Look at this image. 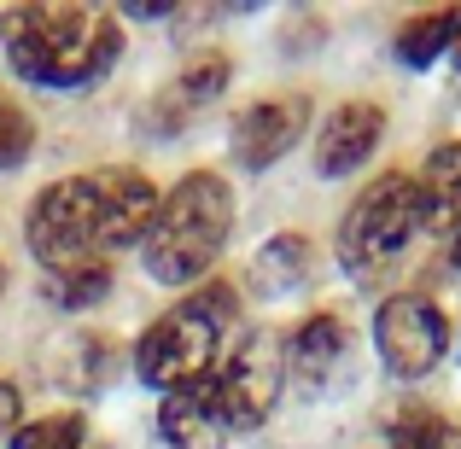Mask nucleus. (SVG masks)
<instances>
[{"instance_id":"nucleus-2","label":"nucleus","mask_w":461,"mask_h":449,"mask_svg":"<svg viewBox=\"0 0 461 449\" xmlns=\"http://www.w3.org/2000/svg\"><path fill=\"white\" fill-rule=\"evenodd\" d=\"M0 41L23 82L35 88H88L123 53V30L94 6H12L0 18Z\"/></svg>"},{"instance_id":"nucleus-18","label":"nucleus","mask_w":461,"mask_h":449,"mask_svg":"<svg viewBox=\"0 0 461 449\" xmlns=\"http://www.w3.org/2000/svg\"><path fill=\"white\" fill-rule=\"evenodd\" d=\"M30 152H35V123H30V112H23L18 100H6V94H0V169H18Z\"/></svg>"},{"instance_id":"nucleus-16","label":"nucleus","mask_w":461,"mask_h":449,"mask_svg":"<svg viewBox=\"0 0 461 449\" xmlns=\"http://www.w3.org/2000/svg\"><path fill=\"white\" fill-rule=\"evenodd\" d=\"M112 292V269L105 263H82V269H65L59 281H47V298L65 303V310H82V303H100Z\"/></svg>"},{"instance_id":"nucleus-21","label":"nucleus","mask_w":461,"mask_h":449,"mask_svg":"<svg viewBox=\"0 0 461 449\" xmlns=\"http://www.w3.org/2000/svg\"><path fill=\"white\" fill-rule=\"evenodd\" d=\"M450 53H456V65H461V30H456V47H450Z\"/></svg>"},{"instance_id":"nucleus-17","label":"nucleus","mask_w":461,"mask_h":449,"mask_svg":"<svg viewBox=\"0 0 461 449\" xmlns=\"http://www.w3.org/2000/svg\"><path fill=\"white\" fill-rule=\"evenodd\" d=\"M456 432L444 415H432V409H403L392 427V449H444Z\"/></svg>"},{"instance_id":"nucleus-5","label":"nucleus","mask_w":461,"mask_h":449,"mask_svg":"<svg viewBox=\"0 0 461 449\" xmlns=\"http://www.w3.org/2000/svg\"><path fill=\"white\" fill-rule=\"evenodd\" d=\"M427 228V199H420L415 175H380L357 204L345 211V228H339V263L362 281L385 274Z\"/></svg>"},{"instance_id":"nucleus-24","label":"nucleus","mask_w":461,"mask_h":449,"mask_svg":"<svg viewBox=\"0 0 461 449\" xmlns=\"http://www.w3.org/2000/svg\"><path fill=\"white\" fill-rule=\"evenodd\" d=\"M444 449H461V438H450V444H444Z\"/></svg>"},{"instance_id":"nucleus-13","label":"nucleus","mask_w":461,"mask_h":449,"mask_svg":"<svg viewBox=\"0 0 461 449\" xmlns=\"http://www.w3.org/2000/svg\"><path fill=\"white\" fill-rule=\"evenodd\" d=\"M415 181L427 199V228H461V140H444Z\"/></svg>"},{"instance_id":"nucleus-1","label":"nucleus","mask_w":461,"mask_h":449,"mask_svg":"<svg viewBox=\"0 0 461 449\" xmlns=\"http://www.w3.org/2000/svg\"><path fill=\"white\" fill-rule=\"evenodd\" d=\"M158 199L164 193L140 169H123V164L88 169V175H65L35 193L23 234H30V251L47 269L65 274V269H82V263H100V251L147 239Z\"/></svg>"},{"instance_id":"nucleus-12","label":"nucleus","mask_w":461,"mask_h":449,"mask_svg":"<svg viewBox=\"0 0 461 449\" xmlns=\"http://www.w3.org/2000/svg\"><path fill=\"white\" fill-rule=\"evenodd\" d=\"M339 356H345V321H339V315H310V321L286 338V368L310 385L327 380V373L339 368Z\"/></svg>"},{"instance_id":"nucleus-6","label":"nucleus","mask_w":461,"mask_h":449,"mask_svg":"<svg viewBox=\"0 0 461 449\" xmlns=\"http://www.w3.org/2000/svg\"><path fill=\"white\" fill-rule=\"evenodd\" d=\"M286 380V345L269 333H251L240 338V350L211 373V397H216V415H222L228 432H251L269 420L275 397H281Z\"/></svg>"},{"instance_id":"nucleus-11","label":"nucleus","mask_w":461,"mask_h":449,"mask_svg":"<svg viewBox=\"0 0 461 449\" xmlns=\"http://www.w3.org/2000/svg\"><path fill=\"white\" fill-rule=\"evenodd\" d=\"M222 415H216V397H211V380L204 385H187V391H169L164 409H158V438L169 449H216L222 444Z\"/></svg>"},{"instance_id":"nucleus-23","label":"nucleus","mask_w":461,"mask_h":449,"mask_svg":"<svg viewBox=\"0 0 461 449\" xmlns=\"http://www.w3.org/2000/svg\"><path fill=\"white\" fill-rule=\"evenodd\" d=\"M456 263H461V234H456Z\"/></svg>"},{"instance_id":"nucleus-3","label":"nucleus","mask_w":461,"mask_h":449,"mask_svg":"<svg viewBox=\"0 0 461 449\" xmlns=\"http://www.w3.org/2000/svg\"><path fill=\"white\" fill-rule=\"evenodd\" d=\"M228 228H234V193L222 175L211 169H193L176 187L158 199V216L147 228V274L158 286H193L228 246Z\"/></svg>"},{"instance_id":"nucleus-14","label":"nucleus","mask_w":461,"mask_h":449,"mask_svg":"<svg viewBox=\"0 0 461 449\" xmlns=\"http://www.w3.org/2000/svg\"><path fill=\"white\" fill-rule=\"evenodd\" d=\"M310 281V239L304 234H275L269 246L251 257V286L258 292H298Z\"/></svg>"},{"instance_id":"nucleus-20","label":"nucleus","mask_w":461,"mask_h":449,"mask_svg":"<svg viewBox=\"0 0 461 449\" xmlns=\"http://www.w3.org/2000/svg\"><path fill=\"white\" fill-rule=\"evenodd\" d=\"M18 415H23V391H18L12 380H0V438L18 427Z\"/></svg>"},{"instance_id":"nucleus-22","label":"nucleus","mask_w":461,"mask_h":449,"mask_svg":"<svg viewBox=\"0 0 461 449\" xmlns=\"http://www.w3.org/2000/svg\"><path fill=\"white\" fill-rule=\"evenodd\" d=\"M0 292H6V263H0Z\"/></svg>"},{"instance_id":"nucleus-15","label":"nucleus","mask_w":461,"mask_h":449,"mask_svg":"<svg viewBox=\"0 0 461 449\" xmlns=\"http://www.w3.org/2000/svg\"><path fill=\"white\" fill-rule=\"evenodd\" d=\"M456 30H461V12H420L397 30V58L403 65H432L438 53L456 47Z\"/></svg>"},{"instance_id":"nucleus-4","label":"nucleus","mask_w":461,"mask_h":449,"mask_svg":"<svg viewBox=\"0 0 461 449\" xmlns=\"http://www.w3.org/2000/svg\"><path fill=\"white\" fill-rule=\"evenodd\" d=\"M228 315H234V298L216 292V286L176 303V310H164L135 345V373L147 385H158L164 397L187 391V385H204L216 373V356H222Z\"/></svg>"},{"instance_id":"nucleus-8","label":"nucleus","mask_w":461,"mask_h":449,"mask_svg":"<svg viewBox=\"0 0 461 449\" xmlns=\"http://www.w3.org/2000/svg\"><path fill=\"white\" fill-rule=\"evenodd\" d=\"M310 129V100L304 94H275V100H258L251 112H240L234 123V157L246 169H269L275 157H286L304 140Z\"/></svg>"},{"instance_id":"nucleus-19","label":"nucleus","mask_w":461,"mask_h":449,"mask_svg":"<svg viewBox=\"0 0 461 449\" xmlns=\"http://www.w3.org/2000/svg\"><path fill=\"white\" fill-rule=\"evenodd\" d=\"M12 449H82V420L77 415H47L12 432Z\"/></svg>"},{"instance_id":"nucleus-10","label":"nucleus","mask_w":461,"mask_h":449,"mask_svg":"<svg viewBox=\"0 0 461 449\" xmlns=\"http://www.w3.org/2000/svg\"><path fill=\"white\" fill-rule=\"evenodd\" d=\"M380 135H385V112L374 100L339 105V112L321 123V140H315V169H321V175H350L357 164L374 157Z\"/></svg>"},{"instance_id":"nucleus-7","label":"nucleus","mask_w":461,"mask_h":449,"mask_svg":"<svg viewBox=\"0 0 461 449\" xmlns=\"http://www.w3.org/2000/svg\"><path fill=\"white\" fill-rule=\"evenodd\" d=\"M374 345H380L385 368H392L397 380H420V373H432L444 362V350H450V321H444V310L432 298L397 292L374 315Z\"/></svg>"},{"instance_id":"nucleus-9","label":"nucleus","mask_w":461,"mask_h":449,"mask_svg":"<svg viewBox=\"0 0 461 449\" xmlns=\"http://www.w3.org/2000/svg\"><path fill=\"white\" fill-rule=\"evenodd\" d=\"M222 88H228V58L222 53L193 58V65H181L176 76L158 88V100L147 112V129H152V135H176V129H187Z\"/></svg>"}]
</instances>
